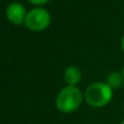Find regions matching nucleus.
Listing matches in <instances>:
<instances>
[{"mask_svg":"<svg viewBox=\"0 0 124 124\" xmlns=\"http://www.w3.org/2000/svg\"><path fill=\"white\" fill-rule=\"evenodd\" d=\"M28 12L21 2H11L6 8V17L8 22H11L15 25L24 24Z\"/></svg>","mask_w":124,"mask_h":124,"instance_id":"20e7f679","label":"nucleus"},{"mask_svg":"<svg viewBox=\"0 0 124 124\" xmlns=\"http://www.w3.org/2000/svg\"><path fill=\"white\" fill-rule=\"evenodd\" d=\"M122 75H123V77H124V65H123V69H122Z\"/></svg>","mask_w":124,"mask_h":124,"instance_id":"1a4fd4ad","label":"nucleus"},{"mask_svg":"<svg viewBox=\"0 0 124 124\" xmlns=\"http://www.w3.org/2000/svg\"><path fill=\"white\" fill-rule=\"evenodd\" d=\"M121 124H124V121H123V122H122V123H121Z\"/></svg>","mask_w":124,"mask_h":124,"instance_id":"9d476101","label":"nucleus"},{"mask_svg":"<svg viewBox=\"0 0 124 124\" xmlns=\"http://www.w3.org/2000/svg\"><path fill=\"white\" fill-rule=\"evenodd\" d=\"M113 95V89L106 82H96L90 84L84 92V100L92 107L106 106Z\"/></svg>","mask_w":124,"mask_h":124,"instance_id":"f03ea898","label":"nucleus"},{"mask_svg":"<svg viewBox=\"0 0 124 124\" xmlns=\"http://www.w3.org/2000/svg\"><path fill=\"white\" fill-rule=\"evenodd\" d=\"M121 47H122V51L124 52V35L122 36V40H121Z\"/></svg>","mask_w":124,"mask_h":124,"instance_id":"6e6552de","label":"nucleus"},{"mask_svg":"<svg viewBox=\"0 0 124 124\" xmlns=\"http://www.w3.org/2000/svg\"><path fill=\"white\" fill-rule=\"evenodd\" d=\"M51 23V15L42 7L33 8L28 12L24 25L31 31H42Z\"/></svg>","mask_w":124,"mask_h":124,"instance_id":"7ed1b4c3","label":"nucleus"},{"mask_svg":"<svg viewBox=\"0 0 124 124\" xmlns=\"http://www.w3.org/2000/svg\"><path fill=\"white\" fill-rule=\"evenodd\" d=\"M83 98L84 96L77 87L66 85L58 93L57 99H55V106L60 112L70 113V112L76 111L80 107Z\"/></svg>","mask_w":124,"mask_h":124,"instance_id":"f257e3e1","label":"nucleus"},{"mask_svg":"<svg viewBox=\"0 0 124 124\" xmlns=\"http://www.w3.org/2000/svg\"><path fill=\"white\" fill-rule=\"evenodd\" d=\"M30 4H33V5H36V6H41V5H45V4H47L49 0H28Z\"/></svg>","mask_w":124,"mask_h":124,"instance_id":"0eeeda50","label":"nucleus"},{"mask_svg":"<svg viewBox=\"0 0 124 124\" xmlns=\"http://www.w3.org/2000/svg\"><path fill=\"white\" fill-rule=\"evenodd\" d=\"M123 81H124L123 75L119 74V72H117V71H113V72L108 74L107 77H106V83H107L112 89H118V88H121L122 84H123Z\"/></svg>","mask_w":124,"mask_h":124,"instance_id":"423d86ee","label":"nucleus"},{"mask_svg":"<svg viewBox=\"0 0 124 124\" xmlns=\"http://www.w3.org/2000/svg\"><path fill=\"white\" fill-rule=\"evenodd\" d=\"M81 78H82V72H81L78 66L71 65V66L65 69V71H64V81L66 82L68 85L76 87L78 83L81 82Z\"/></svg>","mask_w":124,"mask_h":124,"instance_id":"39448f33","label":"nucleus"}]
</instances>
